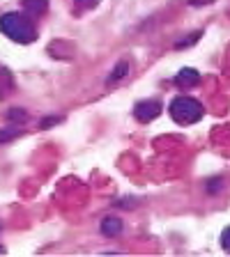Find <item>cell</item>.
Instances as JSON below:
<instances>
[{
    "mask_svg": "<svg viewBox=\"0 0 230 257\" xmlns=\"http://www.w3.org/2000/svg\"><path fill=\"white\" fill-rule=\"evenodd\" d=\"M127 71H129V64L124 62V60H122V62H118V67L111 71V78H108V83H120V80L127 76Z\"/></svg>",
    "mask_w": 230,
    "mask_h": 257,
    "instance_id": "52a82bcc",
    "label": "cell"
},
{
    "mask_svg": "<svg viewBox=\"0 0 230 257\" xmlns=\"http://www.w3.org/2000/svg\"><path fill=\"white\" fill-rule=\"evenodd\" d=\"M102 232L106 236H115V234H120L122 232V220L120 218H104V223H102Z\"/></svg>",
    "mask_w": 230,
    "mask_h": 257,
    "instance_id": "5b68a950",
    "label": "cell"
},
{
    "mask_svg": "<svg viewBox=\"0 0 230 257\" xmlns=\"http://www.w3.org/2000/svg\"><path fill=\"white\" fill-rule=\"evenodd\" d=\"M10 119L12 122H26V112L19 110V108H14V110H10Z\"/></svg>",
    "mask_w": 230,
    "mask_h": 257,
    "instance_id": "9c48e42d",
    "label": "cell"
},
{
    "mask_svg": "<svg viewBox=\"0 0 230 257\" xmlns=\"http://www.w3.org/2000/svg\"><path fill=\"white\" fill-rule=\"evenodd\" d=\"M159 110H161V103L157 101H152V99H147V101H140V103H136L134 106V115H136V119L138 122H152V119L159 115Z\"/></svg>",
    "mask_w": 230,
    "mask_h": 257,
    "instance_id": "3957f363",
    "label": "cell"
},
{
    "mask_svg": "<svg viewBox=\"0 0 230 257\" xmlns=\"http://www.w3.org/2000/svg\"><path fill=\"white\" fill-rule=\"evenodd\" d=\"M0 30L19 44H30V42H35V37H37L35 26H32L23 14H16V12L3 14V19H0Z\"/></svg>",
    "mask_w": 230,
    "mask_h": 257,
    "instance_id": "6da1fadb",
    "label": "cell"
},
{
    "mask_svg": "<svg viewBox=\"0 0 230 257\" xmlns=\"http://www.w3.org/2000/svg\"><path fill=\"white\" fill-rule=\"evenodd\" d=\"M0 252H5V248H3V246H0Z\"/></svg>",
    "mask_w": 230,
    "mask_h": 257,
    "instance_id": "4fadbf2b",
    "label": "cell"
},
{
    "mask_svg": "<svg viewBox=\"0 0 230 257\" xmlns=\"http://www.w3.org/2000/svg\"><path fill=\"white\" fill-rule=\"evenodd\" d=\"M23 7H26L30 14H44L46 12V0H23Z\"/></svg>",
    "mask_w": 230,
    "mask_h": 257,
    "instance_id": "8992f818",
    "label": "cell"
},
{
    "mask_svg": "<svg viewBox=\"0 0 230 257\" xmlns=\"http://www.w3.org/2000/svg\"><path fill=\"white\" fill-rule=\"evenodd\" d=\"M171 115L180 124H193L203 117V106L191 96H177L171 103Z\"/></svg>",
    "mask_w": 230,
    "mask_h": 257,
    "instance_id": "7a4b0ae2",
    "label": "cell"
},
{
    "mask_svg": "<svg viewBox=\"0 0 230 257\" xmlns=\"http://www.w3.org/2000/svg\"><path fill=\"white\" fill-rule=\"evenodd\" d=\"M19 134H21L19 128H3V131H0V143H7V140L16 138Z\"/></svg>",
    "mask_w": 230,
    "mask_h": 257,
    "instance_id": "ba28073f",
    "label": "cell"
},
{
    "mask_svg": "<svg viewBox=\"0 0 230 257\" xmlns=\"http://www.w3.org/2000/svg\"><path fill=\"white\" fill-rule=\"evenodd\" d=\"M97 3H99V0H76V5H79L81 10H92V7H97Z\"/></svg>",
    "mask_w": 230,
    "mask_h": 257,
    "instance_id": "30bf717a",
    "label": "cell"
},
{
    "mask_svg": "<svg viewBox=\"0 0 230 257\" xmlns=\"http://www.w3.org/2000/svg\"><path fill=\"white\" fill-rule=\"evenodd\" d=\"M191 5H205L203 0H191Z\"/></svg>",
    "mask_w": 230,
    "mask_h": 257,
    "instance_id": "7c38bea8",
    "label": "cell"
},
{
    "mask_svg": "<svg viewBox=\"0 0 230 257\" xmlns=\"http://www.w3.org/2000/svg\"><path fill=\"white\" fill-rule=\"evenodd\" d=\"M198 80H200V76H198V71L196 69H182L180 74L175 76V83L180 87H193Z\"/></svg>",
    "mask_w": 230,
    "mask_h": 257,
    "instance_id": "277c9868",
    "label": "cell"
},
{
    "mask_svg": "<svg viewBox=\"0 0 230 257\" xmlns=\"http://www.w3.org/2000/svg\"><path fill=\"white\" fill-rule=\"evenodd\" d=\"M221 243H223V248H225V250H230V227H225L223 236H221Z\"/></svg>",
    "mask_w": 230,
    "mask_h": 257,
    "instance_id": "8fae6325",
    "label": "cell"
}]
</instances>
